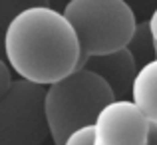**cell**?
<instances>
[{
	"mask_svg": "<svg viewBox=\"0 0 157 145\" xmlns=\"http://www.w3.org/2000/svg\"><path fill=\"white\" fill-rule=\"evenodd\" d=\"M64 145H94V125H86L76 129L64 141Z\"/></svg>",
	"mask_w": 157,
	"mask_h": 145,
	"instance_id": "9c48e42d",
	"label": "cell"
},
{
	"mask_svg": "<svg viewBox=\"0 0 157 145\" xmlns=\"http://www.w3.org/2000/svg\"><path fill=\"white\" fill-rule=\"evenodd\" d=\"M113 99L109 84L90 68H78L46 86L44 107L54 145H64L76 129L94 125L100 111Z\"/></svg>",
	"mask_w": 157,
	"mask_h": 145,
	"instance_id": "7a4b0ae2",
	"label": "cell"
},
{
	"mask_svg": "<svg viewBox=\"0 0 157 145\" xmlns=\"http://www.w3.org/2000/svg\"><path fill=\"white\" fill-rule=\"evenodd\" d=\"M153 54H155V58H157V42L153 40Z\"/></svg>",
	"mask_w": 157,
	"mask_h": 145,
	"instance_id": "4fadbf2b",
	"label": "cell"
},
{
	"mask_svg": "<svg viewBox=\"0 0 157 145\" xmlns=\"http://www.w3.org/2000/svg\"><path fill=\"white\" fill-rule=\"evenodd\" d=\"M4 56L20 78L50 86L80 68V42L64 16L44 6L20 12L4 30Z\"/></svg>",
	"mask_w": 157,
	"mask_h": 145,
	"instance_id": "6da1fadb",
	"label": "cell"
},
{
	"mask_svg": "<svg viewBox=\"0 0 157 145\" xmlns=\"http://www.w3.org/2000/svg\"><path fill=\"white\" fill-rule=\"evenodd\" d=\"M151 121L131 99H113L94 121V145H149Z\"/></svg>",
	"mask_w": 157,
	"mask_h": 145,
	"instance_id": "5b68a950",
	"label": "cell"
},
{
	"mask_svg": "<svg viewBox=\"0 0 157 145\" xmlns=\"http://www.w3.org/2000/svg\"><path fill=\"white\" fill-rule=\"evenodd\" d=\"M131 101L151 123H157V58L139 66L131 84Z\"/></svg>",
	"mask_w": 157,
	"mask_h": 145,
	"instance_id": "52a82bcc",
	"label": "cell"
},
{
	"mask_svg": "<svg viewBox=\"0 0 157 145\" xmlns=\"http://www.w3.org/2000/svg\"><path fill=\"white\" fill-rule=\"evenodd\" d=\"M10 84H12L10 66H8V62H4L2 58H0V96L10 88Z\"/></svg>",
	"mask_w": 157,
	"mask_h": 145,
	"instance_id": "30bf717a",
	"label": "cell"
},
{
	"mask_svg": "<svg viewBox=\"0 0 157 145\" xmlns=\"http://www.w3.org/2000/svg\"><path fill=\"white\" fill-rule=\"evenodd\" d=\"M149 145H157V123H151V129H149Z\"/></svg>",
	"mask_w": 157,
	"mask_h": 145,
	"instance_id": "7c38bea8",
	"label": "cell"
},
{
	"mask_svg": "<svg viewBox=\"0 0 157 145\" xmlns=\"http://www.w3.org/2000/svg\"><path fill=\"white\" fill-rule=\"evenodd\" d=\"M48 0H0V28L6 30V26L20 14L32 6H44Z\"/></svg>",
	"mask_w": 157,
	"mask_h": 145,
	"instance_id": "ba28073f",
	"label": "cell"
},
{
	"mask_svg": "<svg viewBox=\"0 0 157 145\" xmlns=\"http://www.w3.org/2000/svg\"><path fill=\"white\" fill-rule=\"evenodd\" d=\"M82 68H90L96 74H100L113 90L115 99H125V93L131 96V84H133V78L139 70L133 54L127 46L109 54L90 56Z\"/></svg>",
	"mask_w": 157,
	"mask_h": 145,
	"instance_id": "8992f818",
	"label": "cell"
},
{
	"mask_svg": "<svg viewBox=\"0 0 157 145\" xmlns=\"http://www.w3.org/2000/svg\"><path fill=\"white\" fill-rule=\"evenodd\" d=\"M147 26H149V32H151V38L157 42V8L151 12L149 20H147Z\"/></svg>",
	"mask_w": 157,
	"mask_h": 145,
	"instance_id": "8fae6325",
	"label": "cell"
},
{
	"mask_svg": "<svg viewBox=\"0 0 157 145\" xmlns=\"http://www.w3.org/2000/svg\"><path fill=\"white\" fill-rule=\"evenodd\" d=\"M44 97L46 86L12 80L0 96V145H42L50 137Z\"/></svg>",
	"mask_w": 157,
	"mask_h": 145,
	"instance_id": "277c9868",
	"label": "cell"
},
{
	"mask_svg": "<svg viewBox=\"0 0 157 145\" xmlns=\"http://www.w3.org/2000/svg\"><path fill=\"white\" fill-rule=\"evenodd\" d=\"M64 16L74 26L80 42V68L90 56L125 48L137 26L125 0H70Z\"/></svg>",
	"mask_w": 157,
	"mask_h": 145,
	"instance_id": "3957f363",
	"label": "cell"
}]
</instances>
